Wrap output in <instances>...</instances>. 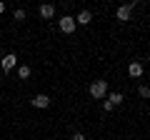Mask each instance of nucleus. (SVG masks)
I'll use <instances>...</instances> for the list:
<instances>
[{
    "label": "nucleus",
    "mask_w": 150,
    "mask_h": 140,
    "mask_svg": "<svg viewBox=\"0 0 150 140\" xmlns=\"http://www.w3.org/2000/svg\"><path fill=\"white\" fill-rule=\"evenodd\" d=\"M128 75L130 78H140V75H143V65H140L138 60H133V63L128 65Z\"/></svg>",
    "instance_id": "nucleus-6"
},
{
    "label": "nucleus",
    "mask_w": 150,
    "mask_h": 140,
    "mask_svg": "<svg viewBox=\"0 0 150 140\" xmlns=\"http://www.w3.org/2000/svg\"><path fill=\"white\" fill-rule=\"evenodd\" d=\"M40 15L48 20V18H53V15H55V8H53V5H43V8H40Z\"/></svg>",
    "instance_id": "nucleus-8"
},
{
    "label": "nucleus",
    "mask_w": 150,
    "mask_h": 140,
    "mask_svg": "<svg viewBox=\"0 0 150 140\" xmlns=\"http://www.w3.org/2000/svg\"><path fill=\"white\" fill-rule=\"evenodd\" d=\"M108 100H110L112 105H120V103H123V95H120V93H112V95H108Z\"/></svg>",
    "instance_id": "nucleus-10"
},
{
    "label": "nucleus",
    "mask_w": 150,
    "mask_h": 140,
    "mask_svg": "<svg viewBox=\"0 0 150 140\" xmlns=\"http://www.w3.org/2000/svg\"><path fill=\"white\" fill-rule=\"evenodd\" d=\"M90 95L95 98V100H100V98L108 95V80H95L90 85Z\"/></svg>",
    "instance_id": "nucleus-1"
},
{
    "label": "nucleus",
    "mask_w": 150,
    "mask_h": 140,
    "mask_svg": "<svg viewBox=\"0 0 150 140\" xmlns=\"http://www.w3.org/2000/svg\"><path fill=\"white\" fill-rule=\"evenodd\" d=\"M115 18H118L120 23H125V20H130V8H128V5H120L118 10H115Z\"/></svg>",
    "instance_id": "nucleus-7"
},
{
    "label": "nucleus",
    "mask_w": 150,
    "mask_h": 140,
    "mask_svg": "<svg viewBox=\"0 0 150 140\" xmlns=\"http://www.w3.org/2000/svg\"><path fill=\"white\" fill-rule=\"evenodd\" d=\"M60 30H63V33H75V18L63 15V18H60Z\"/></svg>",
    "instance_id": "nucleus-2"
},
{
    "label": "nucleus",
    "mask_w": 150,
    "mask_h": 140,
    "mask_svg": "<svg viewBox=\"0 0 150 140\" xmlns=\"http://www.w3.org/2000/svg\"><path fill=\"white\" fill-rule=\"evenodd\" d=\"M138 93H140V98H150V88H148V85H140Z\"/></svg>",
    "instance_id": "nucleus-11"
},
{
    "label": "nucleus",
    "mask_w": 150,
    "mask_h": 140,
    "mask_svg": "<svg viewBox=\"0 0 150 140\" xmlns=\"http://www.w3.org/2000/svg\"><path fill=\"white\" fill-rule=\"evenodd\" d=\"M73 140H85V135H83V133H75V135H73Z\"/></svg>",
    "instance_id": "nucleus-13"
},
{
    "label": "nucleus",
    "mask_w": 150,
    "mask_h": 140,
    "mask_svg": "<svg viewBox=\"0 0 150 140\" xmlns=\"http://www.w3.org/2000/svg\"><path fill=\"white\" fill-rule=\"evenodd\" d=\"M18 78H20V80H28V78H30V68H28V65H20V68H18Z\"/></svg>",
    "instance_id": "nucleus-9"
},
{
    "label": "nucleus",
    "mask_w": 150,
    "mask_h": 140,
    "mask_svg": "<svg viewBox=\"0 0 150 140\" xmlns=\"http://www.w3.org/2000/svg\"><path fill=\"white\" fill-rule=\"evenodd\" d=\"M90 20H93V13L90 10H80V13H78V18H75V25H88Z\"/></svg>",
    "instance_id": "nucleus-5"
},
{
    "label": "nucleus",
    "mask_w": 150,
    "mask_h": 140,
    "mask_svg": "<svg viewBox=\"0 0 150 140\" xmlns=\"http://www.w3.org/2000/svg\"><path fill=\"white\" fill-rule=\"evenodd\" d=\"M15 63H18V58H15V53H8L5 58L0 60V65H3V70H13V68H15Z\"/></svg>",
    "instance_id": "nucleus-3"
},
{
    "label": "nucleus",
    "mask_w": 150,
    "mask_h": 140,
    "mask_svg": "<svg viewBox=\"0 0 150 140\" xmlns=\"http://www.w3.org/2000/svg\"><path fill=\"white\" fill-rule=\"evenodd\" d=\"M30 103H33V108H48V105H50V98L40 93V95H35Z\"/></svg>",
    "instance_id": "nucleus-4"
},
{
    "label": "nucleus",
    "mask_w": 150,
    "mask_h": 140,
    "mask_svg": "<svg viewBox=\"0 0 150 140\" xmlns=\"http://www.w3.org/2000/svg\"><path fill=\"white\" fill-rule=\"evenodd\" d=\"M0 13H5V3H0Z\"/></svg>",
    "instance_id": "nucleus-14"
},
{
    "label": "nucleus",
    "mask_w": 150,
    "mask_h": 140,
    "mask_svg": "<svg viewBox=\"0 0 150 140\" xmlns=\"http://www.w3.org/2000/svg\"><path fill=\"white\" fill-rule=\"evenodd\" d=\"M15 20H25V10H15Z\"/></svg>",
    "instance_id": "nucleus-12"
}]
</instances>
